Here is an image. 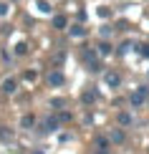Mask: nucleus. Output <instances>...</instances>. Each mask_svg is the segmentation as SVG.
<instances>
[{"label": "nucleus", "instance_id": "obj_17", "mask_svg": "<svg viewBox=\"0 0 149 154\" xmlns=\"http://www.w3.org/2000/svg\"><path fill=\"white\" fill-rule=\"evenodd\" d=\"M83 61H96V53H94V51H83Z\"/></svg>", "mask_w": 149, "mask_h": 154}, {"label": "nucleus", "instance_id": "obj_1", "mask_svg": "<svg viewBox=\"0 0 149 154\" xmlns=\"http://www.w3.org/2000/svg\"><path fill=\"white\" fill-rule=\"evenodd\" d=\"M147 94H149V88L147 86H139L137 91L132 94V99H129V101H132V106H141V104H144V99H147Z\"/></svg>", "mask_w": 149, "mask_h": 154}, {"label": "nucleus", "instance_id": "obj_5", "mask_svg": "<svg viewBox=\"0 0 149 154\" xmlns=\"http://www.w3.org/2000/svg\"><path fill=\"white\" fill-rule=\"evenodd\" d=\"M41 129H43V131H56V129H58V119H56V116H48V119L41 124Z\"/></svg>", "mask_w": 149, "mask_h": 154}, {"label": "nucleus", "instance_id": "obj_18", "mask_svg": "<svg viewBox=\"0 0 149 154\" xmlns=\"http://www.w3.org/2000/svg\"><path fill=\"white\" fill-rule=\"evenodd\" d=\"M139 53L144 56V58H149V43H141V46H139Z\"/></svg>", "mask_w": 149, "mask_h": 154}, {"label": "nucleus", "instance_id": "obj_9", "mask_svg": "<svg viewBox=\"0 0 149 154\" xmlns=\"http://www.w3.org/2000/svg\"><path fill=\"white\" fill-rule=\"evenodd\" d=\"M111 142H114V144H121V142H124V131H121V129H114V131H111Z\"/></svg>", "mask_w": 149, "mask_h": 154}, {"label": "nucleus", "instance_id": "obj_2", "mask_svg": "<svg viewBox=\"0 0 149 154\" xmlns=\"http://www.w3.org/2000/svg\"><path fill=\"white\" fill-rule=\"evenodd\" d=\"M104 81H106V86H111V88L121 86V76H119V73H111V71H109L106 76H104Z\"/></svg>", "mask_w": 149, "mask_h": 154}, {"label": "nucleus", "instance_id": "obj_21", "mask_svg": "<svg viewBox=\"0 0 149 154\" xmlns=\"http://www.w3.org/2000/svg\"><path fill=\"white\" fill-rule=\"evenodd\" d=\"M51 106H56V109L63 106V99H53V101H51Z\"/></svg>", "mask_w": 149, "mask_h": 154}, {"label": "nucleus", "instance_id": "obj_22", "mask_svg": "<svg viewBox=\"0 0 149 154\" xmlns=\"http://www.w3.org/2000/svg\"><path fill=\"white\" fill-rule=\"evenodd\" d=\"M99 15L101 18H109V8H99Z\"/></svg>", "mask_w": 149, "mask_h": 154}, {"label": "nucleus", "instance_id": "obj_19", "mask_svg": "<svg viewBox=\"0 0 149 154\" xmlns=\"http://www.w3.org/2000/svg\"><path fill=\"white\" fill-rule=\"evenodd\" d=\"M36 79H38L36 71H25V81H36Z\"/></svg>", "mask_w": 149, "mask_h": 154}, {"label": "nucleus", "instance_id": "obj_20", "mask_svg": "<svg viewBox=\"0 0 149 154\" xmlns=\"http://www.w3.org/2000/svg\"><path fill=\"white\" fill-rule=\"evenodd\" d=\"M0 15H8V3H0Z\"/></svg>", "mask_w": 149, "mask_h": 154}, {"label": "nucleus", "instance_id": "obj_16", "mask_svg": "<svg viewBox=\"0 0 149 154\" xmlns=\"http://www.w3.org/2000/svg\"><path fill=\"white\" fill-rule=\"evenodd\" d=\"M99 53H101V56H109V53H111V46H109V43H101V46H99Z\"/></svg>", "mask_w": 149, "mask_h": 154}, {"label": "nucleus", "instance_id": "obj_12", "mask_svg": "<svg viewBox=\"0 0 149 154\" xmlns=\"http://www.w3.org/2000/svg\"><path fill=\"white\" fill-rule=\"evenodd\" d=\"M0 139H3V142H10V139H13V131H8L5 126H0Z\"/></svg>", "mask_w": 149, "mask_h": 154}, {"label": "nucleus", "instance_id": "obj_15", "mask_svg": "<svg viewBox=\"0 0 149 154\" xmlns=\"http://www.w3.org/2000/svg\"><path fill=\"white\" fill-rule=\"evenodd\" d=\"M15 53H18V56H25V53H28V46H25V43H18V46H15Z\"/></svg>", "mask_w": 149, "mask_h": 154}, {"label": "nucleus", "instance_id": "obj_23", "mask_svg": "<svg viewBox=\"0 0 149 154\" xmlns=\"http://www.w3.org/2000/svg\"><path fill=\"white\" fill-rule=\"evenodd\" d=\"M96 154H109V149H99V152H96Z\"/></svg>", "mask_w": 149, "mask_h": 154}, {"label": "nucleus", "instance_id": "obj_4", "mask_svg": "<svg viewBox=\"0 0 149 154\" xmlns=\"http://www.w3.org/2000/svg\"><path fill=\"white\" fill-rule=\"evenodd\" d=\"M0 88H3V94H15V88H18V81H15V79H5Z\"/></svg>", "mask_w": 149, "mask_h": 154}, {"label": "nucleus", "instance_id": "obj_14", "mask_svg": "<svg viewBox=\"0 0 149 154\" xmlns=\"http://www.w3.org/2000/svg\"><path fill=\"white\" fill-rule=\"evenodd\" d=\"M38 10L41 13H51V5L46 3V0H38Z\"/></svg>", "mask_w": 149, "mask_h": 154}, {"label": "nucleus", "instance_id": "obj_8", "mask_svg": "<svg viewBox=\"0 0 149 154\" xmlns=\"http://www.w3.org/2000/svg\"><path fill=\"white\" fill-rule=\"evenodd\" d=\"M81 101H83V104H94V101H96V94H94V91H83V94H81Z\"/></svg>", "mask_w": 149, "mask_h": 154}, {"label": "nucleus", "instance_id": "obj_24", "mask_svg": "<svg viewBox=\"0 0 149 154\" xmlns=\"http://www.w3.org/2000/svg\"><path fill=\"white\" fill-rule=\"evenodd\" d=\"M36 154H43V152H36Z\"/></svg>", "mask_w": 149, "mask_h": 154}, {"label": "nucleus", "instance_id": "obj_6", "mask_svg": "<svg viewBox=\"0 0 149 154\" xmlns=\"http://www.w3.org/2000/svg\"><path fill=\"white\" fill-rule=\"evenodd\" d=\"M33 124H36V116H33V114H25V116L20 119V126H23V129H30Z\"/></svg>", "mask_w": 149, "mask_h": 154}, {"label": "nucleus", "instance_id": "obj_7", "mask_svg": "<svg viewBox=\"0 0 149 154\" xmlns=\"http://www.w3.org/2000/svg\"><path fill=\"white\" fill-rule=\"evenodd\" d=\"M68 25V20H66V15H56L53 18V28H58V30H63Z\"/></svg>", "mask_w": 149, "mask_h": 154}, {"label": "nucleus", "instance_id": "obj_10", "mask_svg": "<svg viewBox=\"0 0 149 154\" xmlns=\"http://www.w3.org/2000/svg\"><path fill=\"white\" fill-rule=\"evenodd\" d=\"M71 35H73V38H83V35H86V28H81V25H73V28H71Z\"/></svg>", "mask_w": 149, "mask_h": 154}, {"label": "nucleus", "instance_id": "obj_13", "mask_svg": "<svg viewBox=\"0 0 149 154\" xmlns=\"http://www.w3.org/2000/svg\"><path fill=\"white\" fill-rule=\"evenodd\" d=\"M96 149H109V139H104V137H96Z\"/></svg>", "mask_w": 149, "mask_h": 154}, {"label": "nucleus", "instance_id": "obj_3", "mask_svg": "<svg viewBox=\"0 0 149 154\" xmlns=\"http://www.w3.org/2000/svg\"><path fill=\"white\" fill-rule=\"evenodd\" d=\"M63 81H66V79H63L61 71H51L48 73V83H51V86H63Z\"/></svg>", "mask_w": 149, "mask_h": 154}, {"label": "nucleus", "instance_id": "obj_11", "mask_svg": "<svg viewBox=\"0 0 149 154\" xmlns=\"http://www.w3.org/2000/svg\"><path fill=\"white\" fill-rule=\"evenodd\" d=\"M119 124H121V126H129V124H132V114L121 111V114H119Z\"/></svg>", "mask_w": 149, "mask_h": 154}]
</instances>
